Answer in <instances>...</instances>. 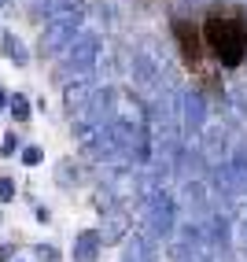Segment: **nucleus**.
<instances>
[{
	"mask_svg": "<svg viewBox=\"0 0 247 262\" xmlns=\"http://www.w3.org/2000/svg\"><path fill=\"white\" fill-rule=\"evenodd\" d=\"M151 258H155L151 236H129L126 240V255H122V262H151Z\"/></svg>",
	"mask_w": 247,
	"mask_h": 262,
	"instance_id": "6e6552de",
	"label": "nucleus"
},
{
	"mask_svg": "<svg viewBox=\"0 0 247 262\" xmlns=\"http://www.w3.org/2000/svg\"><path fill=\"white\" fill-rule=\"evenodd\" d=\"M41 159H44V151H41V148H26V151H23V163H26V166H37Z\"/></svg>",
	"mask_w": 247,
	"mask_h": 262,
	"instance_id": "4468645a",
	"label": "nucleus"
},
{
	"mask_svg": "<svg viewBox=\"0 0 247 262\" xmlns=\"http://www.w3.org/2000/svg\"><path fill=\"white\" fill-rule=\"evenodd\" d=\"M74 163H59V170H56V178H59V185H70V181H78V170H70Z\"/></svg>",
	"mask_w": 247,
	"mask_h": 262,
	"instance_id": "f8f14e48",
	"label": "nucleus"
},
{
	"mask_svg": "<svg viewBox=\"0 0 247 262\" xmlns=\"http://www.w3.org/2000/svg\"><path fill=\"white\" fill-rule=\"evenodd\" d=\"M8 200H15V181L0 178V203H8Z\"/></svg>",
	"mask_w": 247,
	"mask_h": 262,
	"instance_id": "ddd939ff",
	"label": "nucleus"
},
{
	"mask_svg": "<svg viewBox=\"0 0 247 262\" xmlns=\"http://www.w3.org/2000/svg\"><path fill=\"white\" fill-rule=\"evenodd\" d=\"M15 148H19V137H15V133H8V137H4V148H0V151H4V155H11Z\"/></svg>",
	"mask_w": 247,
	"mask_h": 262,
	"instance_id": "2eb2a0df",
	"label": "nucleus"
},
{
	"mask_svg": "<svg viewBox=\"0 0 247 262\" xmlns=\"http://www.w3.org/2000/svg\"><path fill=\"white\" fill-rule=\"evenodd\" d=\"M74 30L78 26H70V23H48V30H44V37H41V52H63L70 41H74Z\"/></svg>",
	"mask_w": 247,
	"mask_h": 262,
	"instance_id": "39448f33",
	"label": "nucleus"
},
{
	"mask_svg": "<svg viewBox=\"0 0 247 262\" xmlns=\"http://www.w3.org/2000/svg\"><path fill=\"white\" fill-rule=\"evenodd\" d=\"M0 107H4V93H0Z\"/></svg>",
	"mask_w": 247,
	"mask_h": 262,
	"instance_id": "a211bd4d",
	"label": "nucleus"
},
{
	"mask_svg": "<svg viewBox=\"0 0 247 262\" xmlns=\"http://www.w3.org/2000/svg\"><path fill=\"white\" fill-rule=\"evenodd\" d=\"M126 229H129L126 214H122V211H111V214H107V229H100V240H103V244H115V240L126 236Z\"/></svg>",
	"mask_w": 247,
	"mask_h": 262,
	"instance_id": "1a4fd4ad",
	"label": "nucleus"
},
{
	"mask_svg": "<svg viewBox=\"0 0 247 262\" xmlns=\"http://www.w3.org/2000/svg\"><path fill=\"white\" fill-rule=\"evenodd\" d=\"M37 255H41L44 262H56V258H59V251H56V248H48V244H44V248H37Z\"/></svg>",
	"mask_w": 247,
	"mask_h": 262,
	"instance_id": "dca6fc26",
	"label": "nucleus"
},
{
	"mask_svg": "<svg viewBox=\"0 0 247 262\" xmlns=\"http://www.w3.org/2000/svg\"><path fill=\"white\" fill-rule=\"evenodd\" d=\"M8 107H11L15 122H26V118H30V103H26V96H19V93L11 96V103H8Z\"/></svg>",
	"mask_w": 247,
	"mask_h": 262,
	"instance_id": "9b49d317",
	"label": "nucleus"
},
{
	"mask_svg": "<svg viewBox=\"0 0 247 262\" xmlns=\"http://www.w3.org/2000/svg\"><path fill=\"white\" fill-rule=\"evenodd\" d=\"M63 100H66V111H70V115H81L85 107H89V100H93V85H89V81H74V85H66Z\"/></svg>",
	"mask_w": 247,
	"mask_h": 262,
	"instance_id": "423d86ee",
	"label": "nucleus"
},
{
	"mask_svg": "<svg viewBox=\"0 0 247 262\" xmlns=\"http://www.w3.org/2000/svg\"><path fill=\"white\" fill-rule=\"evenodd\" d=\"M144 218H148V236L166 240L173 233V225H177V200L166 188H159L155 196L144 200Z\"/></svg>",
	"mask_w": 247,
	"mask_h": 262,
	"instance_id": "f03ea898",
	"label": "nucleus"
},
{
	"mask_svg": "<svg viewBox=\"0 0 247 262\" xmlns=\"http://www.w3.org/2000/svg\"><path fill=\"white\" fill-rule=\"evenodd\" d=\"M52 4H74V0H48V8H52Z\"/></svg>",
	"mask_w": 247,
	"mask_h": 262,
	"instance_id": "f3484780",
	"label": "nucleus"
},
{
	"mask_svg": "<svg viewBox=\"0 0 247 262\" xmlns=\"http://www.w3.org/2000/svg\"><path fill=\"white\" fill-rule=\"evenodd\" d=\"M100 233L96 229H85L81 236H78V244H74V262H96V255H100Z\"/></svg>",
	"mask_w": 247,
	"mask_h": 262,
	"instance_id": "0eeeda50",
	"label": "nucleus"
},
{
	"mask_svg": "<svg viewBox=\"0 0 247 262\" xmlns=\"http://www.w3.org/2000/svg\"><path fill=\"white\" fill-rule=\"evenodd\" d=\"M4 48H8V56H11L15 63H19V67L30 59V56H26V48H23V41L15 37V33H8V37H4Z\"/></svg>",
	"mask_w": 247,
	"mask_h": 262,
	"instance_id": "9d476101",
	"label": "nucleus"
},
{
	"mask_svg": "<svg viewBox=\"0 0 247 262\" xmlns=\"http://www.w3.org/2000/svg\"><path fill=\"white\" fill-rule=\"evenodd\" d=\"M207 41L214 48V56L225 67H240L247 56V30L240 19H229V15H214L207 19Z\"/></svg>",
	"mask_w": 247,
	"mask_h": 262,
	"instance_id": "f257e3e1",
	"label": "nucleus"
},
{
	"mask_svg": "<svg viewBox=\"0 0 247 262\" xmlns=\"http://www.w3.org/2000/svg\"><path fill=\"white\" fill-rule=\"evenodd\" d=\"M96 56H100V41L93 37V33H81V37H74L66 45V71L89 74L96 67Z\"/></svg>",
	"mask_w": 247,
	"mask_h": 262,
	"instance_id": "7ed1b4c3",
	"label": "nucleus"
},
{
	"mask_svg": "<svg viewBox=\"0 0 247 262\" xmlns=\"http://www.w3.org/2000/svg\"><path fill=\"white\" fill-rule=\"evenodd\" d=\"M177 122H181V129L188 137H196L207 129V100L199 93H185L181 103H177Z\"/></svg>",
	"mask_w": 247,
	"mask_h": 262,
	"instance_id": "20e7f679",
	"label": "nucleus"
}]
</instances>
